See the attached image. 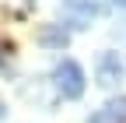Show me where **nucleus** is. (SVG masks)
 <instances>
[{
    "instance_id": "nucleus-3",
    "label": "nucleus",
    "mask_w": 126,
    "mask_h": 123,
    "mask_svg": "<svg viewBox=\"0 0 126 123\" xmlns=\"http://www.w3.org/2000/svg\"><path fill=\"white\" fill-rule=\"evenodd\" d=\"M88 123H126V95L119 99H109L98 113H91Z\"/></svg>"
},
{
    "instance_id": "nucleus-2",
    "label": "nucleus",
    "mask_w": 126,
    "mask_h": 123,
    "mask_svg": "<svg viewBox=\"0 0 126 123\" xmlns=\"http://www.w3.org/2000/svg\"><path fill=\"white\" fill-rule=\"evenodd\" d=\"M98 84L102 88H116L123 81V63H119V53H102L98 56Z\"/></svg>"
},
{
    "instance_id": "nucleus-4",
    "label": "nucleus",
    "mask_w": 126,
    "mask_h": 123,
    "mask_svg": "<svg viewBox=\"0 0 126 123\" xmlns=\"http://www.w3.org/2000/svg\"><path fill=\"white\" fill-rule=\"evenodd\" d=\"M67 32H60V28H42V32H39V42L42 46H60V49H63V46H67Z\"/></svg>"
},
{
    "instance_id": "nucleus-1",
    "label": "nucleus",
    "mask_w": 126,
    "mask_h": 123,
    "mask_svg": "<svg viewBox=\"0 0 126 123\" xmlns=\"http://www.w3.org/2000/svg\"><path fill=\"white\" fill-rule=\"evenodd\" d=\"M53 81H56V91L63 99H81L84 95V70L77 60H60L56 70H53Z\"/></svg>"
},
{
    "instance_id": "nucleus-7",
    "label": "nucleus",
    "mask_w": 126,
    "mask_h": 123,
    "mask_svg": "<svg viewBox=\"0 0 126 123\" xmlns=\"http://www.w3.org/2000/svg\"><path fill=\"white\" fill-rule=\"evenodd\" d=\"M28 4H32V0H28Z\"/></svg>"
},
{
    "instance_id": "nucleus-6",
    "label": "nucleus",
    "mask_w": 126,
    "mask_h": 123,
    "mask_svg": "<svg viewBox=\"0 0 126 123\" xmlns=\"http://www.w3.org/2000/svg\"><path fill=\"white\" fill-rule=\"evenodd\" d=\"M112 4H116V7H123V11H126V0H112Z\"/></svg>"
},
{
    "instance_id": "nucleus-5",
    "label": "nucleus",
    "mask_w": 126,
    "mask_h": 123,
    "mask_svg": "<svg viewBox=\"0 0 126 123\" xmlns=\"http://www.w3.org/2000/svg\"><path fill=\"white\" fill-rule=\"evenodd\" d=\"M4 116H7V109H4V102H0V123H4Z\"/></svg>"
}]
</instances>
